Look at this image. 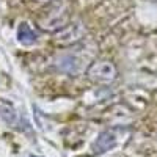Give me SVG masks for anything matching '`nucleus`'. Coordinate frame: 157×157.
I'll use <instances>...</instances> for the list:
<instances>
[{
  "label": "nucleus",
  "mask_w": 157,
  "mask_h": 157,
  "mask_svg": "<svg viewBox=\"0 0 157 157\" xmlns=\"http://www.w3.org/2000/svg\"><path fill=\"white\" fill-rule=\"evenodd\" d=\"M118 75L116 66L112 61L98 60L91 63L86 69V78L94 83H112Z\"/></svg>",
  "instance_id": "nucleus-1"
},
{
  "label": "nucleus",
  "mask_w": 157,
  "mask_h": 157,
  "mask_svg": "<svg viewBox=\"0 0 157 157\" xmlns=\"http://www.w3.org/2000/svg\"><path fill=\"white\" fill-rule=\"evenodd\" d=\"M38 24L44 30L49 32H58L68 24V14L63 5H54L50 10L44 11V14L38 19Z\"/></svg>",
  "instance_id": "nucleus-2"
},
{
  "label": "nucleus",
  "mask_w": 157,
  "mask_h": 157,
  "mask_svg": "<svg viewBox=\"0 0 157 157\" xmlns=\"http://www.w3.org/2000/svg\"><path fill=\"white\" fill-rule=\"evenodd\" d=\"M86 35V27L82 21L68 22L63 29L55 32V43L58 44H74Z\"/></svg>",
  "instance_id": "nucleus-3"
},
{
  "label": "nucleus",
  "mask_w": 157,
  "mask_h": 157,
  "mask_svg": "<svg viewBox=\"0 0 157 157\" xmlns=\"http://www.w3.org/2000/svg\"><path fill=\"white\" fill-rule=\"evenodd\" d=\"M55 68L60 72H66V74H78L82 69V60L68 54V55H61L57 61H55Z\"/></svg>",
  "instance_id": "nucleus-4"
},
{
  "label": "nucleus",
  "mask_w": 157,
  "mask_h": 157,
  "mask_svg": "<svg viewBox=\"0 0 157 157\" xmlns=\"http://www.w3.org/2000/svg\"><path fill=\"white\" fill-rule=\"evenodd\" d=\"M118 143V135H116V130H105V132H102L98 140L94 141L93 145V151L96 154H102L105 152L112 148H115V145Z\"/></svg>",
  "instance_id": "nucleus-5"
},
{
  "label": "nucleus",
  "mask_w": 157,
  "mask_h": 157,
  "mask_svg": "<svg viewBox=\"0 0 157 157\" xmlns=\"http://www.w3.org/2000/svg\"><path fill=\"white\" fill-rule=\"evenodd\" d=\"M0 118L8 124V126H17L21 118L17 115L16 107L13 105V102L6 101V99H0Z\"/></svg>",
  "instance_id": "nucleus-6"
},
{
  "label": "nucleus",
  "mask_w": 157,
  "mask_h": 157,
  "mask_svg": "<svg viewBox=\"0 0 157 157\" xmlns=\"http://www.w3.org/2000/svg\"><path fill=\"white\" fill-rule=\"evenodd\" d=\"M17 41L22 44V46H32L38 41V33L36 30L32 29V25L29 22H21L19 27H17Z\"/></svg>",
  "instance_id": "nucleus-7"
},
{
  "label": "nucleus",
  "mask_w": 157,
  "mask_h": 157,
  "mask_svg": "<svg viewBox=\"0 0 157 157\" xmlns=\"http://www.w3.org/2000/svg\"><path fill=\"white\" fill-rule=\"evenodd\" d=\"M41 2H50V0H41Z\"/></svg>",
  "instance_id": "nucleus-8"
},
{
  "label": "nucleus",
  "mask_w": 157,
  "mask_h": 157,
  "mask_svg": "<svg viewBox=\"0 0 157 157\" xmlns=\"http://www.w3.org/2000/svg\"><path fill=\"white\" fill-rule=\"evenodd\" d=\"M32 157H35V155H32Z\"/></svg>",
  "instance_id": "nucleus-9"
}]
</instances>
